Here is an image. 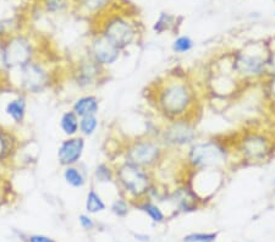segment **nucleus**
<instances>
[{"label":"nucleus","mask_w":275,"mask_h":242,"mask_svg":"<svg viewBox=\"0 0 275 242\" xmlns=\"http://www.w3.org/2000/svg\"><path fill=\"white\" fill-rule=\"evenodd\" d=\"M113 4L114 0H73L76 11L85 17H99Z\"/></svg>","instance_id":"obj_14"},{"label":"nucleus","mask_w":275,"mask_h":242,"mask_svg":"<svg viewBox=\"0 0 275 242\" xmlns=\"http://www.w3.org/2000/svg\"><path fill=\"white\" fill-rule=\"evenodd\" d=\"M270 92H271V94L275 97V78H273V81H271V84H270Z\"/></svg>","instance_id":"obj_32"},{"label":"nucleus","mask_w":275,"mask_h":242,"mask_svg":"<svg viewBox=\"0 0 275 242\" xmlns=\"http://www.w3.org/2000/svg\"><path fill=\"white\" fill-rule=\"evenodd\" d=\"M216 237H218L216 232H194L186 235L183 237V242H214Z\"/></svg>","instance_id":"obj_27"},{"label":"nucleus","mask_w":275,"mask_h":242,"mask_svg":"<svg viewBox=\"0 0 275 242\" xmlns=\"http://www.w3.org/2000/svg\"><path fill=\"white\" fill-rule=\"evenodd\" d=\"M86 210L88 214H98L102 213L106 209L105 202L103 201L100 196L93 187L88 190L87 196H86Z\"/></svg>","instance_id":"obj_20"},{"label":"nucleus","mask_w":275,"mask_h":242,"mask_svg":"<svg viewBox=\"0 0 275 242\" xmlns=\"http://www.w3.org/2000/svg\"><path fill=\"white\" fill-rule=\"evenodd\" d=\"M17 140L9 130L0 127V160L10 159L16 152Z\"/></svg>","instance_id":"obj_17"},{"label":"nucleus","mask_w":275,"mask_h":242,"mask_svg":"<svg viewBox=\"0 0 275 242\" xmlns=\"http://www.w3.org/2000/svg\"><path fill=\"white\" fill-rule=\"evenodd\" d=\"M197 131L195 125L187 119L170 121L163 131V142L171 147H183L195 142Z\"/></svg>","instance_id":"obj_9"},{"label":"nucleus","mask_w":275,"mask_h":242,"mask_svg":"<svg viewBox=\"0 0 275 242\" xmlns=\"http://www.w3.org/2000/svg\"><path fill=\"white\" fill-rule=\"evenodd\" d=\"M113 214H115L119 218H125L130 212V201H127L126 198H119L113 202L112 207H110Z\"/></svg>","instance_id":"obj_26"},{"label":"nucleus","mask_w":275,"mask_h":242,"mask_svg":"<svg viewBox=\"0 0 275 242\" xmlns=\"http://www.w3.org/2000/svg\"><path fill=\"white\" fill-rule=\"evenodd\" d=\"M177 18L169 12H160L158 20L153 24V31L158 35L167 32V31H174L176 27Z\"/></svg>","instance_id":"obj_22"},{"label":"nucleus","mask_w":275,"mask_h":242,"mask_svg":"<svg viewBox=\"0 0 275 242\" xmlns=\"http://www.w3.org/2000/svg\"><path fill=\"white\" fill-rule=\"evenodd\" d=\"M37 49L29 36L12 35L0 44V64L5 72H12L36 59Z\"/></svg>","instance_id":"obj_4"},{"label":"nucleus","mask_w":275,"mask_h":242,"mask_svg":"<svg viewBox=\"0 0 275 242\" xmlns=\"http://www.w3.org/2000/svg\"><path fill=\"white\" fill-rule=\"evenodd\" d=\"M157 106L170 121L187 119L196 106V92L185 79L170 78L157 92Z\"/></svg>","instance_id":"obj_1"},{"label":"nucleus","mask_w":275,"mask_h":242,"mask_svg":"<svg viewBox=\"0 0 275 242\" xmlns=\"http://www.w3.org/2000/svg\"><path fill=\"white\" fill-rule=\"evenodd\" d=\"M228 148L218 141L192 143L187 152V163L194 170H220L228 163Z\"/></svg>","instance_id":"obj_5"},{"label":"nucleus","mask_w":275,"mask_h":242,"mask_svg":"<svg viewBox=\"0 0 275 242\" xmlns=\"http://www.w3.org/2000/svg\"><path fill=\"white\" fill-rule=\"evenodd\" d=\"M94 180L99 183H108L115 181V170L112 165L100 163L94 169Z\"/></svg>","instance_id":"obj_24"},{"label":"nucleus","mask_w":275,"mask_h":242,"mask_svg":"<svg viewBox=\"0 0 275 242\" xmlns=\"http://www.w3.org/2000/svg\"><path fill=\"white\" fill-rule=\"evenodd\" d=\"M195 47L194 39L189 36H179L173 42V50L176 54H186L191 51Z\"/></svg>","instance_id":"obj_25"},{"label":"nucleus","mask_w":275,"mask_h":242,"mask_svg":"<svg viewBox=\"0 0 275 242\" xmlns=\"http://www.w3.org/2000/svg\"><path fill=\"white\" fill-rule=\"evenodd\" d=\"M236 149L244 162H263L270 152V140L265 133L249 131L237 141Z\"/></svg>","instance_id":"obj_8"},{"label":"nucleus","mask_w":275,"mask_h":242,"mask_svg":"<svg viewBox=\"0 0 275 242\" xmlns=\"http://www.w3.org/2000/svg\"><path fill=\"white\" fill-rule=\"evenodd\" d=\"M274 3H275V0H274Z\"/></svg>","instance_id":"obj_34"},{"label":"nucleus","mask_w":275,"mask_h":242,"mask_svg":"<svg viewBox=\"0 0 275 242\" xmlns=\"http://www.w3.org/2000/svg\"><path fill=\"white\" fill-rule=\"evenodd\" d=\"M29 242H57L51 237L41 234H33L29 236Z\"/></svg>","instance_id":"obj_30"},{"label":"nucleus","mask_w":275,"mask_h":242,"mask_svg":"<svg viewBox=\"0 0 275 242\" xmlns=\"http://www.w3.org/2000/svg\"><path fill=\"white\" fill-rule=\"evenodd\" d=\"M164 155V147L160 141L154 139H136L127 143L124 151V160L151 170L161 160Z\"/></svg>","instance_id":"obj_6"},{"label":"nucleus","mask_w":275,"mask_h":242,"mask_svg":"<svg viewBox=\"0 0 275 242\" xmlns=\"http://www.w3.org/2000/svg\"><path fill=\"white\" fill-rule=\"evenodd\" d=\"M78 223L79 225L82 226V229H85V230H92V229L96 226V223L93 222V219H92L88 214H79Z\"/></svg>","instance_id":"obj_29"},{"label":"nucleus","mask_w":275,"mask_h":242,"mask_svg":"<svg viewBox=\"0 0 275 242\" xmlns=\"http://www.w3.org/2000/svg\"><path fill=\"white\" fill-rule=\"evenodd\" d=\"M71 110L78 118L88 115H97L99 112V99L94 94H85L78 97L72 104Z\"/></svg>","instance_id":"obj_16"},{"label":"nucleus","mask_w":275,"mask_h":242,"mask_svg":"<svg viewBox=\"0 0 275 242\" xmlns=\"http://www.w3.org/2000/svg\"><path fill=\"white\" fill-rule=\"evenodd\" d=\"M63 177L67 185L73 189H82L87 183L85 174L82 173V170L79 169L77 165H70V167L64 168Z\"/></svg>","instance_id":"obj_19"},{"label":"nucleus","mask_w":275,"mask_h":242,"mask_svg":"<svg viewBox=\"0 0 275 242\" xmlns=\"http://www.w3.org/2000/svg\"><path fill=\"white\" fill-rule=\"evenodd\" d=\"M274 17H275V12H274Z\"/></svg>","instance_id":"obj_33"},{"label":"nucleus","mask_w":275,"mask_h":242,"mask_svg":"<svg viewBox=\"0 0 275 242\" xmlns=\"http://www.w3.org/2000/svg\"><path fill=\"white\" fill-rule=\"evenodd\" d=\"M268 60L255 51H240L234 60V70L243 78H255L264 75Z\"/></svg>","instance_id":"obj_11"},{"label":"nucleus","mask_w":275,"mask_h":242,"mask_svg":"<svg viewBox=\"0 0 275 242\" xmlns=\"http://www.w3.org/2000/svg\"><path fill=\"white\" fill-rule=\"evenodd\" d=\"M85 137L79 136V135L73 137H66L65 140L61 141L58 147L57 158L59 164L64 168L70 167V165H77L85 153Z\"/></svg>","instance_id":"obj_12"},{"label":"nucleus","mask_w":275,"mask_h":242,"mask_svg":"<svg viewBox=\"0 0 275 242\" xmlns=\"http://www.w3.org/2000/svg\"><path fill=\"white\" fill-rule=\"evenodd\" d=\"M15 71H17V90L21 93L38 94L50 86L51 72L43 61L33 59Z\"/></svg>","instance_id":"obj_7"},{"label":"nucleus","mask_w":275,"mask_h":242,"mask_svg":"<svg viewBox=\"0 0 275 242\" xmlns=\"http://www.w3.org/2000/svg\"><path fill=\"white\" fill-rule=\"evenodd\" d=\"M103 15V21L97 33L105 37L109 42L121 50H125L139 42V23L133 17L124 12H113V14L104 12Z\"/></svg>","instance_id":"obj_3"},{"label":"nucleus","mask_w":275,"mask_h":242,"mask_svg":"<svg viewBox=\"0 0 275 242\" xmlns=\"http://www.w3.org/2000/svg\"><path fill=\"white\" fill-rule=\"evenodd\" d=\"M134 207L139 208V209L142 210V212H145L153 223H158L159 224V223H163L165 220V214L163 213V210H161L157 204H154L151 201H147L143 198V200L137 201V203L134 204Z\"/></svg>","instance_id":"obj_21"},{"label":"nucleus","mask_w":275,"mask_h":242,"mask_svg":"<svg viewBox=\"0 0 275 242\" xmlns=\"http://www.w3.org/2000/svg\"><path fill=\"white\" fill-rule=\"evenodd\" d=\"M114 170L116 185L127 201H141L152 191L153 177L145 168L124 160L115 165Z\"/></svg>","instance_id":"obj_2"},{"label":"nucleus","mask_w":275,"mask_h":242,"mask_svg":"<svg viewBox=\"0 0 275 242\" xmlns=\"http://www.w3.org/2000/svg\"><path fill=\"white\" fill-rule=\"evenodd\" d=\"M121 53V49L115 47L112 42H109L105 37L99 33H96L92 37L90 47H88V55L104 69L118 63Z\"/></svg>","instance_id":"obj_10"},{"label":"nucleus","mask_w":275,"mask_h":242,"mask_svg":"<svg viewBox=\"0 0 275 242\" xmlns=\"http://www.w3.org/2000/svg\"><path fill=\"white\" fill-rule=\"evenodd\" d=\"M5 186H4V183H3L2 181H0V207L3 206V204H4V202H5V198H6V196H5Z\"/></svg>","instance_id":"obj_31"},{"label":"nucleus","mask_w":275,"mask_h":242,"mask_svg":"<svg viewBox=\"0 0 275 242\" xmlns=\"http://www.w3.org/2000/svg\"><path fill=\"white\" fill-rule=\"evenodd\" d=\"M44 9L47 12L50 14H58V12H63L69 6V0H45Z\"/></svg>","instance_id":"obj_28"},{"label":"nucleus","mask_w":275,"mask_h":242,"mask_svg":"<svg viewBox=\"0 0 275 242\" xmlns=\"http://www.w3.org/2000/svg\"><path fill=\"white\" fill-rule=\"evenodd\" d=\"M78 124H79V118L72 112V110H67V112L63 113V115L60 116V121H59L60 130L66 137L77 136Z\"/></svg>","instance_id":"obj_18"},{"label":"nucleus","mask_w":275,"mask_h":242,"mask_svg":"<svg viewBox=\"0 0 275 242\" xmlns=\"http://www.w3.org/2000/svg\"><path fill=\"white\" fill-rule=\"evenodd\" d=\"M99 126V120L97 115H88L79 118L78 133L82 137H91L96 133L97 128Z\"/></svg>","instance_id":"obj_23"},{"label":"nucleus","mask_w":275,"mask_h":242,"mask_svg":"<svg viewBox=\"0 0 275 242\" xmlns=\"http://www.w3.org/2000/svg\"><path fill=\"white\" fill-rule=\"evenodd\" d=\"M4 114L16 125H23L27 115V98L24 93H18L16 97L8 100L4 106Z\"/></svg>","instance_id":"obj_15"},{"label":"nucleus","mask_w":275,"mask_h":242,"mask_svg":"<svg viewBox=\"0 0 275 242\" xmlns=\"http://www.w3.org/2000/svg\"><path fill=\"white\" fill-rule=\"evenodd\" d=\"M105 69L97 64L92 58L88 55L85 59L79 60L77 67L75 70V81L81 88H90L99 84L100 76Z\"/></svg>","instance_id":"obj_13"}]
</instances>
